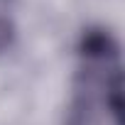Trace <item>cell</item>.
Returning a JSON list of instances; mask_svg holds the SVG:
<instances>
[{"label":"cell","mask_w":125,"mask_h":125,"mask_svg":"<svg viewBox=\"0 0 125 125\" xmlns=\"http://www.w3.org/2000/svg\"><path fill=\"white\" fill-rule=\"evenodd\" d=\"M64 125H123L120 47L108 30L81 34L74 98Z\"/></svg>","instance_id":"6da1fadb"},{"label":"cell","mask_w":125,"mask_h":125,"mask_svg":"<svg viewBox=\"0 0 125 125\" xmlns=\"http://www.w3.org/2000/svg\"><path fill=\"white\" fill-rule=\"evenodd\" d=\"M12 39H15V25L0 15V52H5L12 44Z\"/></svg>","instance_id":"7a4b0ae2"}]
</instances>
